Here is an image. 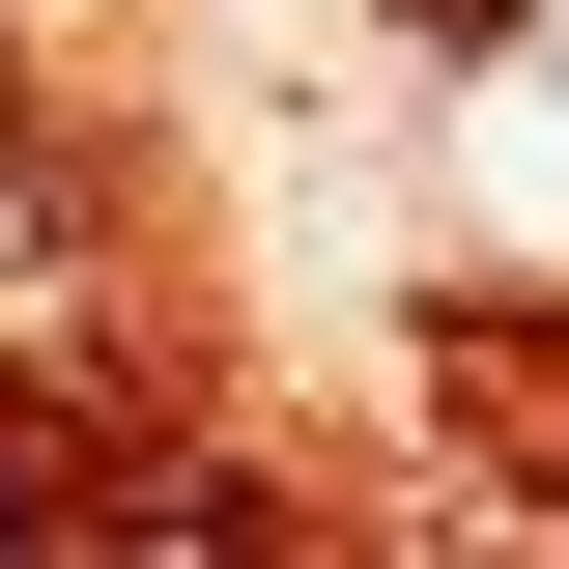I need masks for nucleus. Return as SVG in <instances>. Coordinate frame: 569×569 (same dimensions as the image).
I'll return each mask as SVG.
<instances>
[{
	"label": "nucleus",
	"mask_w": 569,
	"mask_h": 569,
	"mask_svg": "<svg viewBox=\"0 0 569 569\" xmlns=\"http://www.w3.org/2000/svg\"><path fill=\"white\" fill-rule=\"evenodd\" d=\"M427 114H456V228L569 284V0H456V58H427Z\"/></svg>",
	"instance_id": "nucleus-1"
}]
</instances>
